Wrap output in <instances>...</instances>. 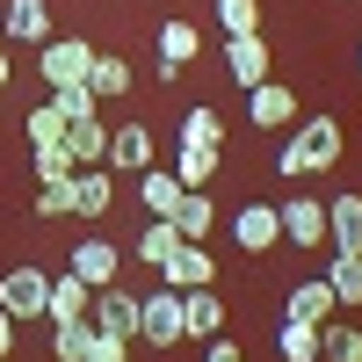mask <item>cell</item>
Wrapping results in <instances>:
<instances>
[{
	"instance_id": "6da1fadb",
	"label": "cell",
	"mask_w": 362,
	"mask_h": 362,
	"mask_svg": "<svg viewBox=\"0 0 362 362\" xmlns=\"http://www.w3.org/2000/svg\"><path fill=\"white\" fill-rule=\"evenodd\" d=\"M348 153V131L334 124V116H297L290 145L276 153V174H334Z\"/></svg>"
},
{
	"instance_id": "7a4b0ae2",
	"label": "cell",
	"mask_w": 362,
	"mask_h": 362,
	"mask_svg": "<svg viewBox=\"0 0 362 362\" xmlns=\"http://www.w3.org/2000/svg\"><path fill=\"white\" fill-rule=\"evenodd\" d=\"M37 66H44V87H51V95H58V87H87L95 44H80V37H44V44H37Z\"/></svg>"
},
{
	"instance_id": "3957f363",
	"label": "cell",
	"mask_w": 362,
	"mask_h": 362,
	"mask_svg": "<svg viewBox=\"0 0 362 362\" xmlns=\"http://www.w3.org/2000/svg\"><path fill=\"white\" fill-rule=\"evenodd\" d=\"M44 297H51L44 268H8V276H0V312H8L15 326L22 319H44Z\"/></svg>"
},
{
	"instance_id": "277c9868",
	"label": "cell",
	"mask_w": 362,
	"mask_h": 362,
	"mask_svg": "<svg viewBox=\"0 0 362 362\" xmlns=\"http://www.w3.org/2000/svg\"><path fill=\"white\" fill-rule=\"evenodd\" d=\"M160 283L167 290H210V283H218V261L203 254V239H181V247L160 261Z\"/></svg>"
},
{
	"instance_id": "5b68a950",
	"label": "cell",
	"mask_w": 362,
	"mask_h": 362,
	"mask_svg": "<svg viewBox=\"0 0 362 362\" xmlns=\"http://www.w3.org/2000/svg\"><path fill=\"white\" fill-rule=\"evenodd\" d=\"M138 341H153V348L181 341V290L160 283V297H138Z\"/></svg>"
},
{
	"instance_id": "8992f818",
	"label": "cell",
	"mask_w": 362,
	"mask_h": 362,
	"mask_svg": "<svg viewBox=\"0 0 362 362\" xmlns=\"http://www.w3.org/2000/svg\"><path fill=\"white\" fill-rule=\"evenodd\" d=\"M87 319H95V334H109V341H138V297L131 290H95V312H87Z\"/></svg>"
},
{
	"instance_id": "52a82bcc",
	"label": "cell",
	"mask_w": 362,
	"mask_h": 362,
	"mask_svg": "<svg viewBox=\"0 0 362 362\" xmlns=\"http://www.w3.org/2000/svg\"><path fill=\"white\" fill-rule=\"evenodd\" d=\"M276 218H283V239H290V247H326V203H319V196H290Z\"/></svg>"
},
{
	"instance_id": "ba28073f",
	"label": "cell",
	"mask_w": 362,
	"mask_h": 362,
	"mask_svg": "<svg viewBox=\"0 0 362 362\" xmlns=\"http://www.w3.org/2000/svg\"><path fill=\"white\" fill-rule=\"evenodd\" d=\"M210 334H225L218 290H181V341H210Z\"/></svg>"
},
{
	"instance_id": "9c48e42d",
	"label": "cell",
	"mask_w": 362,
	"mask_h": 362,
	"mask_svg": "<svg viewBox=\"0 0 362 362\" xmlns=\"http://www.w3.org/2000/svg\"><path fill=\"white\" fill-rule=\"evenodd\" d=\"M232 239H239L247 254H268V247L283 239V218H276V203H247V210L232 218Z\"/></svg>"
},
{
	"instance_id": "30bf717a",
	"label": "cell",
	"mask_w": 362,
	"mask_h": 362,
	"mask_svg": "<svg viewBox=\"0 0 362 362\" xmlns=\"http://www.w3.org/2000/svg\"><path fill=\"white\" fill-rule=\"evenodd\" d=\"M247 109H254V124L261 131H283V124H297V95L283 80H261V87H247Z\"/></svg>"
},
{
	"instance_id": "8fae6325",
	"label": "cell",
	"mask_w": 362,
	"mask_h": 362,
	"mask_svg": "<svg viewBox=\"0 0 362 362\" xmlns=\"http://www.w3.org/2000/svg\"><path fill=\"white\" fill-rule=\"evenodd\" d=\"M196 51H203V29H196V22H181V15H174V22H160V80H174Z\"/></svg>"
},
{
	"instance_id": "7c38bea8",
	"label": "cell",
	"mask_w": 362,
	"mask_h": 362,
	"mask_svg": "<svg viewBox=\"0 0 362 362\" xmlns=\"http://www.w3.org/2000/svg\"><path fill=\"white\" fill-rule=\"evenodd\" d=\"M326 247L334 254H362V196H334L326 203Z\"/></svg>"
},
{
	"instance_id": "4fadbf2b",
	"label": "cell",
	"mask_w": 362,
	"mask_h": 362,
	"mask_svg": "<svg viewBox=\"0 0 362 362\" xmlns=\"http://www.w3.org/2000/svg\"><path fill=\"white\" fill-rule=\"evenodd\" d=\"M0 29H8L15 44H44L51 37V0H8V8H0Z\"/></svg>"
},
{
	"instance_id": "5bb4252c",
	"label": "cell",
	"mask_w": 362,
	"mask_h": 362,
	"mask_svg": "<svg viewBox=\"0 0 362 362\" xmlns=\"http://www.w3.org/2000/svg\"><path fill=\"white\" fill-rule=\"evenodd\" d=\"M116 261H124V254H116L109 239H80V247H73V276H80L87 290H109V283H116Z\"/></svg>"
},
{
	"instance_id": "9a60e30c",
	"label": "cell",
	"mask_w": 362,
	"mask_h": 362,
	"mask_svg": "<svg viewBox=\"0 0 362 362\" xmlns=\"http://www.w3.org/2000/svg\"><path fill=\"white\" fill-rule=\"evenodd\" d=\"M58 145H66L73 167H102V160H109V131H102V116H80V124H66V138H58Z\"/></svg>"
},
{
	"instance_id": "2e32d148",
	"label": "cell",
	"mask_w": 362,
	"mask_h": 362,
	"mask_svg": "<svg viewBox=\"0 0 362 362\" xmlns=\"http://www.w3.org/2000/svg\"><path fill=\"white\" fill-rule=\"evenodd\" d=\"M87 312H95V290H87V283L73 276V268H66V276H51V297H44V319L58 326V319H87Z\"/></svg>"
},
{
	"instance_id": "e0dca14e",
	"label": "cell",
	"mask_w": 362,
	"mask_h": 362,
	"mask_svg": "<svg viewBox=\"0 0 362 362\" xmlns=\"http://www.w3.org/2000/svg\"><path fill=\"white\" fill-rule=\"evenodd\" d=\"M102 167L145 174V167H153V131H145V124H124V131H109V160H102Z\"/></svg>"
},
{
	"instance_id": "ac0fdd59",
	"label": "cell",
	"mask_w": 362,
	"mask_h": 362,
	"mask_svg": "<svg viewBox=\"0 0 362 362\" xmlns=\"http://www.w3.org/2000/svg\"><path fill=\"white\" fill-rule=\"evenodd\" d=\"M225 66H232L239 87H261V80H268V44H261V29H254V37H225Z\"/></svg>"
},
{
	"instance_id": "d6986e66",
	"label": "cell",
	"mask_w": 362,
	"mask_h": 362,
	"mask_svg": "<svg viewBox=\"0 0 362 362\" xmlns=\"http://www.w3.org/2000/svg\"><path fill=\"white\" fill-rule=\"evenodd\" d=\"M109 203H116V181L102 167H80L73 174V218H109Z\"/></svg>"
},
{
	"instance_id": "ffe728a7",
	"label": "cell",
	"mask_w": 362,
	"mask_h": 362,
	"mask_svg": "<svg viewBox=\"0 0 362 362\" xmlns=\"http://www.w3.org/2000/svg\"><path fill=\"white\" fill-rule=\"evenodd\" d=\"M283 319H297V326H326V319H334V290H326V276L319 283H297Z\"/></svg>"
},
{
	"instance_id": "44dd1931",
	"label": "cell",
	"mask_w": 362,
	"mask_h": 362,
	"mask_svg": "<svg viewBox=\"0 0 362 362\" xmlns=\"http://www.w3.org/2000/svg\"><path fill=\"white\" fill-rule=\"evenodd\" d=\"M51 326V319H44ZM87 348H95V319H58L51 326V355L58 362H87Z\"/></svg>"
},
{
	"instance_id": "7402d4cb",
	"label": "cell",
	"mask_w": 362,
	"mask_h": 362,
	"mask_svg": "<svg viewBox=\"0 0 362 362\" xmlns=\"http://www.w3.org/2000/svg\"><path fill=\"white\" fill-rule=\"evenodd\" d=\"M181 239H203L210 225H218V210H210V196L203 189H181V203H174V218H167Z\"/></svg>"
},
{
	"instance_id": "603a6c76",
	"label": "cell",
	"mask_w": 362,
	"mask_h": 362,
	"mask_svg": "<svg viewBox=\"0 0 362 362\" xmlns=\"http://www.w3.org/2000/svg\"><path fill=\"white\" fill-rule=\"evenodd\" d=\"M181 145H196V153H225V116L218 109H189V116H181Z\"/></svg>"
},
{
	"instance_id": "cb8c5ba5",
	"label": "cell",
	"mask_w": 362,
	"mask_h": 362,
	"mask_svg": "<svg viewBox=\"0 0 362 362\" xmlns=\"http://www.w3.org/2000/svg\"><path fill=\"white\" fill-rule=\"evenodd\" d=\"M87 87H95V102L131 95V66H124V58H109V51H95V66H87Z\"/></svg>"
},
{
	"instance_id": "d4e9b609",
	"label": "cell",
	"mask_w": 362,
	"mask_h": 362,
	"mask_svg": "<svg viewBox=\"0 0 362 362\" xmlns=\"http://www.w3.org/2000/svg\"><path fill=\"white\" fill-rule=\"evenodd\" d=\"M138 196H145V210H153V218H174V203H181V181H174L167 167H145V174H138Z\"/></svg>"
},
{
	"instance_id": "484cf974",
	"label": "cell",
	"mask_w": 362,
	"mask_h": 362,
	"mask_svg": "<svg viewBox=\"0 0 362 362\" xmlns=\"http://www.w3.org/2000/svg\"><path fill=\"white\" fill-rule=\"evenodd\" d=\"M218 160H225V153H196V145H181L174 181H181V189H210V181H218Z\"/></svg>"
},
{
	"instance_id": "4316f807",
	"label": "cell",
	"mask_w": 362,
	"mask_h": 362,
	"mask_svg": "<svg viewBox=\"0 0 362 362\" xmlns=\"http://www.w3.org/2000/svg\"><path fill=\"white\" fill-rule=\"evenodd\" d=\"M319 362H362V334L326 319V326H319Z\"/></svg>"
},
{
	"instance_id": "83f0119b",
	"label": "cell",
	"mask_w": 362,
	"mask_h": 362,
	"mask_svg": "<svg viewBox=\"0 0 362 362\" xmlns=\"http://www.w3.org/2000/svg\"><path fill=\"white\" fill-rule=\"evenodd\" d=\"M276 355H283V362H319V326H297V319H283Z\"/></svg>"
},
{
	"instance_id": "f1b7e54d",
	"label": "cell",
	"mask_w": 362,
	"mask_h": 362,
	"mask_svg": "<svg viewBox=\"0 0 362 362\" xmlns=\"http://www.w3.org/2000/svg\"><path fill=\"white\" fill-rule=\"evenodd\" d=\"M326 290H334V305H362V254H334Z\"/></svg>"
},
{
	"instance_id": "f546056e",
	"label": "cell",
	"mask_w": 362,
	"mask_h": 362,
	"mask_svg": "<svg viewBox=\"0 0 362 362\" xmlns=\"http://www.w3.org/2000/svg\"><path fill=\"white\" fill-rule=\"evenodd\" d=\"M58 138H66V109H58V95H44L29 109V145H58Z\"/></svg>"
},
{
	"instance_id": "4dcf8cb0",
	"label": "cell",
	"mask_w": 362,
	"mask_h": 362,
	"mask_svg": "<svg viewBox=\"0 0 362 362\" xmlns=\"http://www.w3.org/2000/svg\"><path fill=\"white\" fill-rule=\"evenodd\" d=\"M218 29L225 37H254L261 29V0H218Z\"/></svg>"
},
{
	"instance_id": "1f68e13d",
	"label": "cell",
	"mask_w": 362,
	"mask_h": 362,
	"mask_svg": "<svg viewBox=\"0 0 362 362\" xmlns=\"http://www.w3.org/2000/svg\"><path fill=\"white\" fill-rule=\"evenodd\" d=\"M174 247H181V232H174L167 218H153V225H145V232H138V261H153V268H160V261H167Z\"/></svg>"
},
{
	"instance_id": "d6a6232c",
	"label": "cell",
	"mask_w": 362,
	"mask_h": 362,
	"mask_svg": "<svg viewBox=\"0 0 362 362\" xmlns=\"http://www.w3.org/2000/svg\"><path fill=\"white\" fill-rule=\"evenodd\" d=\"M37 218H73V174H66V181H44V189H37Z\"/></svg>"
},
{
	"instance_id": "836d02e7",
	"label": "cell",
	"mask_w": 362,
	"mask_h": 362,
	"mask_svg": "<svg viewBox=\"0 0 362 362\" xmlns=\"http://www.w3.org/2000/svg\"><path fill=\"white\" fill-rule=\"evenodd\" d=\"M58 109H66V124H80V116H102L95 87H58Z\"/></svg>"
},
{
	"instance_id": "e575fe53",
	"label": "cell",
	"mask_w": 362,
	"mask_h": 362,
	"mask_svg": "<svg viewBox=\"0 0 362 362\" xmlns=\"http://www.w3.org/2000/svg\"><path fill=\"white\" fill-rule=\"evenodd\" d=\"M37 174H44V181H66V174H80V167L66 160V145H37Z\"/></svg>"
},
{
	"instance_id": "d590c367",
	"label": "cell",
	"mask_w": 362,
	"mask_h": 362,
	"mask_svg": "<svg viewBox=\"0 0 362 362\" xmlns=\"http://www.w3.org/2000/svg\"><path fill=\"white\" fill-rule=\"evenodd\" d=\"M87 362H131V341H109V334H95V348H87Z\"/></svg>"
},
{
	"instance_id": "8d00e7d4",
	"label": "cell",
	"mask_w": 362,
	"mask_h": 362,
	"mask_svg": "<svg viewBox=\"0 0 362 362\" xmlns=\"http://www.w3.org/2000/svg\"><path fill=\"white\" fill-rule=\"evenodd\" d=\"M203 362H247V355H239L225 334H210V341H203Z\"/></svg>"
},
{
	"instance_id": "74e56055",
	"label": "cell",
	"mask_w": 362,
	"mask_h": 362,
	"mask_svg": "<svg viewBox=\"0 0 362 362\" xmlns=\"http://www.w3.org/2000/svg\"><path fill=\"white\" fill-rule=\"evenodd\" d=\"M8 355H15V319L0 312V362H8Z\"/></svg>"
},
{
	"instance_id": "f35d334b",
	"label": "cell",
	"mask_w": 362,
	"mask_h": 362,
	"mask_svg": "<svg viewBox=\"0 0 362 362\" xmlns=\"http://www.w3.org/2000/svg\"><path fill=\"white\" fill-rule=\"evenodd\" d=\"M0 87H8V58H0Z\"/></svg>"
},
{
	"instance_id": "ab89813d",
	"label": "cell",
	"mask_w": 362,
	"mask_h": 362,
	"mask_svg": "<svg viewBox=\"0 0 362 362\" xmlns=\"http://www.w3.org/2000/svg\"><path fill=\"white\" fill-rule=\"evenodd\" d=\"M355 58H362V51H355Z\"/></svg>"
}]
</instances>
